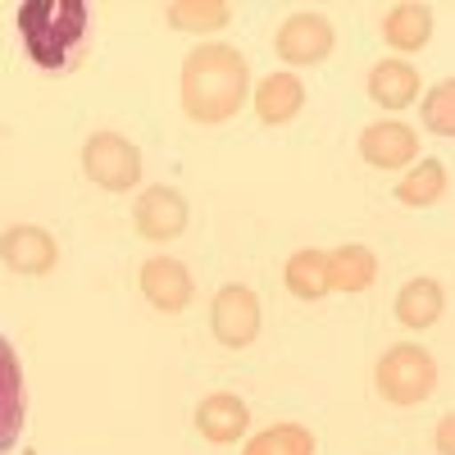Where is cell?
I'll return each mask as SVG.
<instances>
[{
	"mask_svg": "<svg viewBox=\"0 0 455 455\" xmlns=\"http://www.w3.org/2000/svg\"><path fill=\"white\" fill-rule=\"evenodd\" d=\"M178 92L192 124H228L251 96V60L228 42H201L182 60Z\"/></svg>",
	"mask_w": 455,
	"mask_h": 455,
	"instance_id": "cell-1",
	"label": "cell"
},
{
	"mask_svg": "<svg viewBox=\"0 0 455 455\" xmlns=\"http://www.w3.org/2000/svg\"><path fill=\"white\" fill-rule=\"evenodd\" d=\"M19 42L42 73H73L92 51L87 0H28L14 14Z\"/></svg>",
	"mask_w": 455,
	"mask_h": 455,
	"instance_id": "cell-2",
	"label": "cell"
},
{
	"mask_svg": "<svg viewBox=\"0 0 455 455\" xmlns=\"http://www.w3.org/2000/svg\"><path fill=\"white\" fill-rule=\"evenodd\" d=\"M373 387L387 405H419L437 392V360L419 341H396L373 364Z\"/></svg>",
	"mask_w": 455,
	"mask_h": 455,
	"instance_id": "cell-3",
	"label": "cell"
},
{
	"mask_svg": "<svg viewBox=\"0 0 455 455\" xmlns=\"http://www.w3.org/2000/svg\"><path fill=\"white\" fill-rule=\"evenodd\" d=\"M83 173L87 182H96L100 192H132L141 182V150L124 137V132H109V128H96L87 141H83Z\"/></svg>",
	"mask_w": 455,
	"mask_h": 455,
	"instance_id": "cell-4",
	"label": "cell"
},
{
	"mask_svg": "<svg viewBox=\"0 0 455 455\" xmlns=\"http://www.w3.org/2000/svg\"><path fill=\"white\" fill-rule=\"evenodd\" d=\"M264 310H259V296L246 283H223L210 300V337L228 351H246L251 341L259 337Z\"/></svg>",
	"mask_w": 455,
	"mask_h": 455,
	"instance_id": "cell-5",
	"label": "cell"
},
{
	"mask_svg": "<svg viewBox=\"0 0 455 455\" xmlns=\"http://www.w3.org/2000/svg\"><path fill=\"white\" fill-rule=\"evenodd\" d=\"M332 46H337V28H332V19L319 14V10H296V14L283 19L278 32H274V51H278L283 64H291V73L323 64V60L332 55Z\"/></svg>",
	"mask_w": 455,
	"mask_h": 455,
	"instance_id": "cell-6",
	"label": "cell"
},
{
	"mask_svg": "<svg viewBox=\"0 0 455 455\" xmlns=\"http://www.w3.org/2000/svg\"><path fill=\"white\" fill-rule=\"evenodd\" d=\"M187 223H192V205H187V196L178 192V187L169 182H156V187H141V196L132 205V228H137V237L146 242H173L187 233Z\"/></svg>",
	"mask_w": 455,
	"mask_h": 455,
	"instance_id": "cell-7",
	"label": "cell"
},
{
	"mask_svg": "<svg viewBox=\"0 0 455 455\" xmlns=\"http://www.w3.org/2000/svg\"><path fill=\"white\" fill-rule=\"evenodd\" d=\"M137 287L146 296V306L160 310V315H182L187 306H192V296H196L192 269H187L182 259H173V255H150L137 269Z\"/></svg>",
	"mask_w": 455,
	"mask_h": 455,
	"instance_id": "cell-8",
	"label": "cell"
},
{
	"mask_svg": "<svg viewBox=\"0 0 455 455\" xmlns=\"http://www.w3.org/2000/svg\"><path fill=\"white\" fill-rule=\"evenodd\" d=\"M0 264L19 278H46L60 264V242L42 223H10L0 233Z\"/></svg>",
	"mask_w": 455,
	"mask_h": 455,
	"instance_id": "cell-9",
	"label": "cell"
},
{
	"mask_svg": "<svg viewBox=\"0 0 455 455\" xmlns=\"http://www.w3.org/2000/svg\"><path fill=\"white\" fill-rule=\"evenodd\" d=\"M360 160L378 173H401L419 160V132L401 119H378L360 132Z\"/></svg>",
	"mask_w": 455,
	"mask_h": 455,
	"instance_id": "cell-10",
	"label": "cell"
},
{
	"mask_svg": "<svg viewBox=\"0 0 455 455\" xmlns=\"http://www.w3.org/2000/svg\"><path fill=\"white\" fill-rule=\"evenodd\" d=\"M364 92H369V100H373L378 109H387L392 119H396L405 105H414V100L424 96V78H419V68H414V64L387 55V60H378V64L369 68Z\"/></svg>",
	"mask_w": 455,
	"mask_h": 455,
	"instance_id": "cell-11",
	"label": "cell"
},
{
	"mask_svg": "<svg viewBox=\"0 0 455 455\" xmlns=\"http://www.w3.org/2000/svg\"><path fill=\"white\" fill-rule=\"evenodd\" d=\"M251 105H255V119H259V124L283 128V124H291L296 114L306 109V83H300V73L278 68V73H269V78L255 83Z\"/></svg>",
	"mask_w": 455,
	"mask_h": 455,
	"instance_id": "cell-12",
	"label": "cell"
},
{
	"mask_svg": "<svg viewBox=\"0 0 455 455\" xmlns=\"http://www.w3.org/2000/svg\"><path fill=\"white\" fill-rule=\"evenodd\" d=\"M251 428V410L237 392H210L201 405H196V433L214 446H233L242 442Z\"/></svg>",
	"mask_w": 455,
	"mask_h": 455,
	"instance_id": "cell-13",
	"label": "cell"
},
{
	"mask_svg": "<svg viewBox=\"0 0 455 455\" xmlns=\"http://www.w3.org/2000/svg\"><path fill=\"white\" fill-rule=\"evenodd\" d=\"M28 419V392H23V369L5 337H0V455H5Z\"/></svg>",
	"mask_w": 455,
	"mask_h": 455,
	"instance_id": "cell-14",
	"label": "cell"
},
{
	"mask_svg": "<svg viewBox=\"0 0 455 455\" xmlns=\"http://www.w3.org/2000/svg\"><path fill=\"white\" fill-rule=\"evenodd\" d=\"M396 319L410 328V332H428L446 319V287L437 278H410L401 291H396Z\"/></svg>",
	"mask_w": 455,
	"mask_h": 455,
	"instance_id": "cell-15",
	"label": "cell"
},
{
	"mask_svg": "<svg viewBox=\"0 0 455 455\" xmlns=\"http://www.w3.org/2000/svg\"><path fill=\"white\" fill-rule=\"evenodd\" d=\"M378 32H383V42L396 51V55H414L424 51L433 42L437 32V14L428 5H392L383 14V23H378Z\"/></svg>",
	"mask_w": 455,
	"mask_h": 455,
	"instance_id": "cell-16",
	"label": "cell"
},
{
	"mask_svg": "<svg viewBox=\"0 0 455 455\" xmlns=\"http://www.w3.org/2000/svg\"><path fill=\"white\" fill-rule=\"evenodd\" d=\"M328 255V287L332 291H347V296H360L378 283V255L360 242H341Z\"/></svg>",
	"mask_w": 455,
	"mask_h": 455,
	"instance_id": "cell-17",
	"label": "cell"
},
{
	"mask_svg": "<svg viewBox=\"0 0 455 455\" xmlns=\"http://www.w3.org/2000/svg\"><path fill=\"white\" fill-rule=\"evenodd\" d=\"M283 287L296 296V300H323L332 287H328V255L319 246H300L287 255L283 264Z\"/></svg>",
	"mask_w": 455,
	"mask_h": 455,
	"instance_id": "cell-18",
	"label": "cell"
},
{
	"mask_svg": "<svg viewBox=\"0 0 455 455\" xmlns=\"http://www.w3.org/2000/svg\"><path fill=\"white\" fill-rule=\"evenodd\" d=\"M446 187H451V169L442 160H414L396 182V201L410 210H428L446 196Z\"/></svg>",
	"mask_w": 455,
	"mask_h": 455,
	"instance_id": "cell-19",
	"label": "cell"
},
{
	"mask_svg": "<svg viewBox=\"0 0 455 455\" xmlns=\"http://www.w3.org/2000/svg\"><path fill=\"white\" fill-rule=\"evenodd\" d=\"M228 19H233V5H223V0H173V5H164V23L173 32H219L228 28Z\"/></svg>",
	"mask_w": 455,
	"mask_h": 455,
	"instance_id": "cell-20",
	"label": "cell"
},
{
	"mask_svg": "<svg viewBox=\"0 0 455 455\" xmlns=\"http://www.w3.org/2000/svg\"><path fill=\"white\" fill-rule=\"evenodd\" d=\"M319 442L306 424H274L246 437V455H315Z\"/></svg>",
	"mask_w": 455,
	"mask_h": 455,
	"instance_id": "cell-21",
	"label": "cell"
},
{
	"mask_svg": "<svg viewBox=\"0 0 455 455\" xmlns=\"http://www.w3.org/2000/svg\"><path fill=\"white\" fill-rule=\"evenodd\" d=\"M419 119L433 137H455V83L451 78L428 87V96L419 100Z\"/></svg>",
	"mask_w": 455,
	"mask_h": 455,
	"instance_id": "cell-22",
	"label": "cell"
},
{
	"mask_svg": "<svg viewBox=\"0 0 455 455\" xmlns=\"http://www.w3.org/2000/svg\"><path fill=\"white\" fill-rule=\"evenodd\" d=\"M437 455H455V419H451V414H442V419H437Z\"/></svg>",
	"mask_w": 455,
	"mask_h": 455,
	"instance_id": "cell-23",
	"label": "cell"
}]
</instances>
